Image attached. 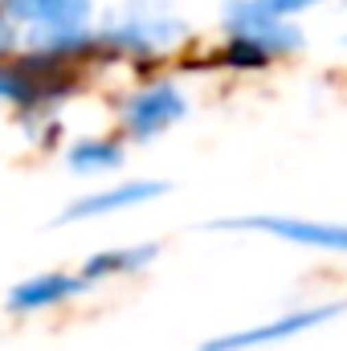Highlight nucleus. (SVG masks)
<instances>
[{
	"label": "nucleus",
	"instance_id": "nucleus-2",
	"mask_svg": "<svg viewBox=\"0 0 347 351\" xmlns=\"http://www.w3.org/2000/svg\"><path fill=\"white\" fill-rule=\"evenodd\" d=\"M347 311V302H319V306H302V311H290L282 319H270L258 327H246V331H229V335H217L208 339L200 351H258V348H274V343H286L294 335H307L323 323H335Z\"/></svg>",
	"mask_w": 347,
	"mask_h": 351
},
{
	"label": "nucleus",
	"instance_id": "nucleus-4",
	"mask_svg": "<svg viewBox=\"0 0 347 351\" xmlns=\"http://www.w3.org/2000/svg\"><path fill=\"white\" fill-rule=\"evenodd\" d=\"M188 114V102H184V94L176 86H152L143 90V94H135L131 102H127V131L135 135V139H152V135H160V131H168L176 127L180 119Z\"/></svg>",
	"mask_w": 347,
	"mask_h": 351
},
{
	"label": "nucleus",
	"instance_id": "nucleus-10",
	"mask_svg": "<svg viewBox=\"0 0 347 351\" xmlns=\"http://www.w3.org/2000/svg\"><path fill=\"white\" fill-rule=\"evenodd\" d=\"M70 168L82 176H98V172H115L123 164V147L110 143V139H82L70 147Z\"/></svg>",
	"mask_w": 347,
	"mask_h": 351
},
{
	"label": "nucleus",
	"instance_id": "nucleus-11",
	"mask_svg": "<svg viewBox=\"0 0 347 351\" xmlns=\"http://www.w3.org/2000/svg\"><path fill=\"white\" fill-rule=\"evenodd\" d=\"M265 12H274V16H290V12H302V8H311V4H319V0H258Z\"/></svg>",
	"mask_w": 347,
	"mask_h": 351
},
{
	"label": "nucleus",
	"instance_id": "nucleus-3",
	"mask_svg": "<svg viewBox=\"0 0 347 351\" xmlns=\"http://www.w3.org/2000/svg\"><path fill=\"white\" fill-rule=\"evenodd\" d=\"M229 29L246 41H254L265 53H286V49H298L302 45V33L282 25V16L265 12L258 0H237L229 4Z\"/></svg>",
	"mask_w": 347,
	"mask_h": 351
},
{
	"label": "nucleus",
	"instance_id": "nucleus-6",
	"mask_svg": "<svg viewBox=\"0 0 347 351\" xmlns=\"http://www.w3.org/2000/svg\"><path fill=\"white\" fill-rule=\"evenodd\" d=\"M86 282L78 274H37V278H25L8 290V311L16 315H37V311H49V306H62L66 298L82 294Z\"/></svg>",
	"mask_w": 347,
	"mask_h": 351
},
{
	"label": "nucleus",
	"instance_id": "nucleus-8",
	"mask_svg": "<svg viewBox=\"0 0 347 351\" xmlns=\"http://www.w3.org/2000/svg\"><path fill=\"white\" fill-rule=\"evenodd\" d=\"M160 250L156 245H127V250H106V254H94L86 258L82 265V282H106V278H123V274H135V269H143V265H152Z\"/></svg>",
	"mask_w": 347,
	"mask_h": 351
},
{
	"label": "nucleus",
	"instance_id": "nucleus-1",
	"mask_svg": "<svg viewBox=\"0 0 347 351\" xmlns=\"http://www.w3.org/2000/svg\"><path fill=\"white\" fill-rule=\"evenodd\" d=\"M213 229H237V233H265L302 250L339 254L347 258V221H307V217H233L217 221Z\"/></svg>",
	"mask_w": 347,
	"mask_h": 351
},
{
	"label": "nucleus",
	"instance_id": "nucleus-7",
	"mask_svg": "<svg viewBox=\"0 0 347 351\" xmlns=\"http://www.w3.org/2000/svg\"><path fill=\"white\" fill-rule=\"evenodd\" d=\"M8 12L41 29H82L90 16V0H8Z\"/></svg>",
	"mask_w": 347,
	"mask_h": 351
},
{
	"label": "nucleus",
	"instance_id": "nucleus-9",
	"mask_svg": "<svg viewBox=\"0 0 347 351\" xmlns=\"http://www.w3.org/2000/svg\"><path fill=\"white\" fill-rule=\"evenodd\" d=\"M176 37H184V25H180V21H168V16H156V21H131V25L115 29V33H110V45L147 53V49L172 45Z\"/></svg>",
	"mask_w": 347,
	"mask_h": 351
},
{
	"label": "nucleus",
	"instance_id": "nucleus-12",
	"mask_svg": "<svg viewBox=\"0 0 347 351\" xmlns=\"http://www.w3.org/2000/svg\"><path fill=\"white\" fill-rule=\"evenodd\" d=\"M8 49H12V25L0 16V53H8Z\"/></svg>",
	"mask_w": 347,
	"mask_h": 351
},
{
	"label": "nucleus",
	"instance_id": "nucleus-5",
	"mask_svg": "<svg viewBox=\"0 0 347 351\" xmlns=\"http://www.w3.org/2000/svg\"><path fill=\"white\" fill-rule=\"evenodd\" d=\"M168 184L164 180H131V184H115L106 192H86L82 200H74L62 221H98V217H110V213H127V208H139L156 196H164Z\"/></svg>",
	"mask_w": 347,
	"mask_h": 351
}]
</instances>
